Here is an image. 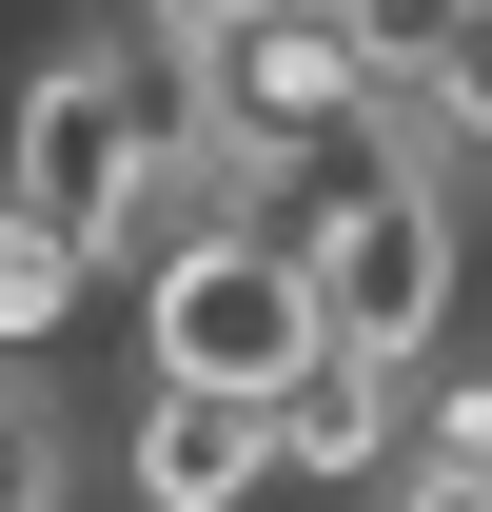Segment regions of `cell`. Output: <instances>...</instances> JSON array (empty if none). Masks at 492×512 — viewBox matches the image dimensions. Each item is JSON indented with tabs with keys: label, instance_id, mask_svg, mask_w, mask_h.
<instances>
[{
	"label": "cell",
	"instance_id": "obj_1",
	"mask_svg": "<svg viewBox=\"0 0 492 512\" xmlns=\"http://www.w3.org/2000/svg\"><path fill=\"white\" fill-rule=\"evenodd\" d=\"M178 119H197L178 40H60V60L0 99V197H40V217L119 276V217H138V178H158Z\"/></svg>",
	"mask_w": 492,
	"mask_h": 512
},
{
	"label": "cell",
	"instance_id": "obj_2",
	"mask_svg": "<svg viewBox=\"0 0 492 512\" xmlns=\"http://www.w3.org/2000/svg\"><path fill=\"white\" fill-rule=\"evenodd\" d=\"M296 256H315V335L335 355H453V256H473V197H433L414 158H315L296 178Z\"/></svg>",
	"mask_w": 492,
	"mask_h": 512
},
{
	"label": "cell",
	"instance_id": "obj_3",
	"mask_svg": "<svg viewBox=\"0 0 492 512\" xmlns=\"http://www.w3.org/2000/svg\"><path fill=\"white\" fill-rule=\"evenodd\" d=\"M335 335H315V256L296 217H256V237H197L138 276V375H197V394H296Z\"/></svg>",
	"mask_w": 492,
	"mask_h": 512
},
{
	"label": "cell",
	"instance_id": "obj_4",
	"mask_svg": "<svg viewBox=\"0 0 492 512\" xmlns=\"http://www.w3.org/2000/svg\"><path fill=\"white\" fill-rule=\"evenodd\" d=\"M178 79H197V119L256 138L276 178H315V158H355V138H374V60H355L335 0H237V20H197Z\"/></svg>",
	"mask_w": 492,
	"mask_h": 512
},
{
	"label": "cell",
	"instance_id": "obj_5",
	"mask_svg": "<svg viewBox=\"0 0 492 512\" xmlns=\"http://www.w3.org/2000/svg\"><path fill=\"white\" fill-rule=\"evenodd\" d=\"M276 473H296V453H276V394L138 375V414H119V493H138V512H256Z\"/></svg>",
	"mask_w": 492,
	"mask_h": 512
},
{
	"label": "cell",
	"instance_id": "obj_6",
	"mask_svg": "<svg viewBox=\"0 0 492 512\" xmlns=\"http://www.w3.org/2000/svg\"><path fill=\"white\" fill-rule=\"evenodd\" d=\"M276 453H296L315 493H355V473H414V355H315L276 394Z\"/></svg>",
	"mask_w": 492,
	"mask_h": 512
},
{
	"label": "cell",
	"instance_id": "obj_7",
	"mask_svg": "<svg viewBox=\"0 0 492 512\" xmlns=\"http://www.w3.org/2000/svg\"><path fill=\"white\" fill-rule=\"evenodd\" d=\"M79 296H99V256H79L60 217H40V197H0V355H40V335H60Z\"/></svg>",
	"mask_w": 492,
	"mask_h": 512
},
{
	"label": "cell",
	"instance_id": "obj_8",
	"mask_svg": "<svg viewBox=\"0 0 492 512\" xmlns=\"http://www.w3.org/2000/svg\"><path fill=\"white\" fill-rule=\"evenodd\" d=\"M335 20H355V60H374V99H433V79H453V40H473L492 0H335Z\"/></svg>",
	"mask_w": 492,
	"mask_h": 512
},
{
	"label": "cell",
	"instance_id": "obj_9",
	"mask_svg": "<svg viewBox=\"0 0 492 512\" xmlns=\"http://www.w3.org/2000/svg\"><path fill=\"white\" fill-rule=\"evenodd\" d=\"M0 512H60V394H40V355H0Z\"/></svg>",
	"mask_w": 492,
	"mask_h": 512
},
{
	"label": "cell",
	"instance_id": "obj_10",
	"mask_svg": "<svg viewBox=\"0 0 492 512\" xmlns=\"http://www.w3.org/2000/svg\"><path fill=\"white\" fill-rule=\"evenodd\" d=\"M414 453H433V473H492V375L433 355V375H414Z\"/></svg>",
	"mask_w": 492,
	"mask_h": 512
},
{
	"label": "cell",
	"instance_id": "obj_11",
	"mask_svg": "<svg viewBox=\"0 0 492 512\" xmlns=\"http://www.w3.org/2000/svg\"><path fill=\"white\" fill-rule=\"evenodd\" d=\"M394 512H492V473H433V453H414V473H394Z\"/></svg>",
	"mask_w": 492,
	"mask_h": 512
},
{
	"label": "cell",
	"instance_id": "obj_12",
	"mask_svg": "<svg viewBox=\"0 0 492 512\" xmlns=\"http://www.w3.org/2000/svg\"><path fill=\"white\" fill-rule=\"evenodd\" d=\"M197 20H237V0H158V40H197Z\"/></svg>",
	"mask_w": 492,
	"mask_h": 512
}]
</instances>
